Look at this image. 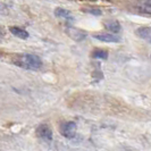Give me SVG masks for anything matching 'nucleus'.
Instances as JSON below:
<instances>
[{
	"instance_id": "7ed1b4c3",
	"label": "nucleus",
	"mask_w": 151,
	"mask_h": 151,
	"mask_svg": "<svg viewBox=\"0 0 151 151\" xmlns=\"http://www.w3.org/2000/svg\"><path fill=\"white\" fill-rule=\"evenodd\" d=\"M35 133H37L38 137L45 140L47 142H50V141L52 140V131H51V129H50L47 124L40 125L38 129H37V132H35Z\"/></svg>"
},
{
	"instance_id": "39448f33",
	"label": "nucleus",
	"mask_w": 151,
	"mask_h": 151,
	"mask_svg": "<svg viewBox=\"0 0 151 151\" xmlns=\"http://www.w3.org/2000/svg\"><path fill=\"white\" fill-rule=\"evenodd\" d=\"M93 38L102 42H119L121 41V39L117 35L111 34V33H97L93 35Z\"/></svg>"
},
{
	"instance_id": "4468645a",
	"label": "nucleus",
	"mask_w": 151,
	"mask_h": 151,
	"mask_svg": "<svg viewBox=\"0 0 151 151\" xmlns=\"http://www.w3.org/2000/svg\"><path fill=\"white\" fill-rule=\"evenodd\" d=\"M4 35H5V32H4V30H2V29H1V27H0V39L2 38V37H4Z\"/></svg>"
},
{
	"instance_id": "f257e3e1",
	"label": "nucleus",
	"mask_w": 151,
	"mask_h": 151,
	"mask_svg": "<svg viewBox=\"0 0 151 151\" xmlns=\"http://www.w3.org/2000/svg\"><path fill=\"white\" fill-rule=\"evenodd\" d=\"M14 64L25 69L30 70H37L40 69L42 66V61L37 55H31V53H25V55H19L17 56L14 60Z\"/></svg>"
},
{
	"instance_id": "f8f14e48",
	"label": "nucleus",
	"mask_w": 151,
	"mask_h": 151,
	"mask_svg": "<svg viewBox=\"0 0 151 151\" xmlns=\"http://www.w3.org/2000/svg\"><path fill=\"white\" fill-rule=\"evenodd\" d=\"M0 15H8V8L5 4L0 1Z\"/></svg>"
},
{
	"instance_id": "6e6552de",
	"label": "nucleus",
	"mask_w": 151,
	"mask_h": 151,
	"mask_svg": "<svg viewBox=\"0 0 151 151\" xmlns=\"http://www.w3.org/2000/svg\"><path fill=\"white\" fill-rule=\"evenodd\" d=\"M105 27H106L108 31H110L111 33H118L122 29L121 24L117 22V21H114V19L106 21V22H105Z\"/></svg>"
},
{
	"instance_id": "1a4fd4ad",
	"label": "nucleus",
	"mask_w": 151,
	"mask_h": 151,
	"mask_svg": "<svg viewBox=\"0 0 151 151\" xmlns=\"http://www.w3.org/2000/svg\"><path fill=\"white\" fill-rule=\"evenodd\" d=\"M55 16L58 18H69L70 17V12L65 9V8H56L55 9Z\"/></svg>"
},
{
	"instance_id": "2eb2a0df",
	"label": "nucleus",
	"mask_w": 151,
	"mask_h": 151,
	"mask_svg": "<svg viewBox=\"0 0 151 151\" xmlns=\"http://www.w3.org/2000/svg\"><path fill=\"white\" fill-rule=\"evenodd\" d=\"M147 4H148V5H150V6H151V0H148V2H147Z\"/></svg>"
},
{
	"instance_id": "0eeeda50",
	"label": "nucleus",
	"mask_w": 151,
	"mask_h": 151,
	"mask_svg": "<svg viewBox=\"0 0 151 151\" xmlns=\"http://www.w3.org/2000/svg\"><path fill=\"white\" fill-rule=\"evenodd\" d=\"M9 31L15 35L17 38L23 39V40H26V39L30 37L29 32H26L25 30H23L21 27H17V26H10L9 27Z\"/></svg>"
},
{
	"instance_id": "ddd939ff",
	"label": "nucleus",
	"mask_w": 151,
	"mask_h": 151,
	"mask_svg": "<svg viewBox=\"0 0 151 151\" xmlns=\"http://www.w3.org/2000/svg\"><path fill=\"white\" fill-rule=\"evenodd\" d=\"M141 12L144 13V14H149V15H151V6L150 5H148V4H145L144 6L141 7Z\"/></svg>"
},
{
	"instance_id": "423d86ee",
	"label": "nucleus",
	"mask_w": 151,
	"mask_h": 151,
	"mask_svg": "<svg viewBox=\"0 0 151 151\" xmlns=\"http://www.w3.org/2000/svg\"><path fill=\"white\" fill-rule=\"evenodd\" d=\"M135 33L140 39H143L148 42H151V27H148V26L139 27L135 31Z\"/></svg>"
},
{
	"instance_id": "dca6fc26",
	"label": "nucleus",
	"mask_w": 151,
	"mask_h": 151,
	"mask_svg": "<svg viewBox=\"0 0 151 151\" xmlns=\"http://www.w3.org/2000/svg\"><path fill=\"white\" fill-rule=\"evenodd\" d=\"M150 59H151V56H150Z\"/></svg>"
},
{
	"instance_id": "20e7f679",
	"label": "nucleus",
	"mask_w": 151,
	"mask_h": 151,
	"mask_svg": "<svg viewBox=\"0 0 151 151\" xmlns=\"http://www.w3.org/2000/svg\"><path fill=\"white\" fill-rule=\"evenodd\" d=\"M66 33L69 38H72L75 41H82L86 38V33L82 30H78V29H75V27H69L66 30Z\"/></svg>"
},
{
	"instance_id": "9d476101",
	"label": "nucleus",
	"mask_w": 151,
	"mask_h": 151,
	"mask_svg": "<svg viewBox=\"0 0 151 151\" xmlns=\"http://www.w3.org/2000/svg\"><path fill=\"white\" fill-rule=\"evenodd\" d=\"M92 57L93 58H101V59H107L108 58V52L106 50H101V49H97L92 52Z\"/></svg>"
},
{
	"instance_id": "f03ea898",
	"label": "nucleus",
	"mask_w": 151,
	"mask_h": 151,
	"mask_svg": "<svg viewBox=\"0 0 151 151\" xmlns=\"http://www.w3.org/2000/svg\"><path fill=\"white\" fill-rule=\"evenodd\" d=\"M59 131L61 135L65 136L66 139H73L76 134V124L74 122H66L60 125Z\"/></svg>"
},
{
	"instance_id": "9b49d317",
	"label": "nucleus",
	"mask_w": 151,
	"mask_h": 151,
	"mask_svg": "<svg viewBox=\"0 0 151 151\" xmlns=\"http://www.w3.org/2000/svg\"><path fill=\"white\" fill-rule=\"evenodd\" d=\"M84 12H86V13H89V14H92V15H94V16H100L102 14L101 10L98 9V8H88V9H84Z\"/></svg>"
}]
</instances>
